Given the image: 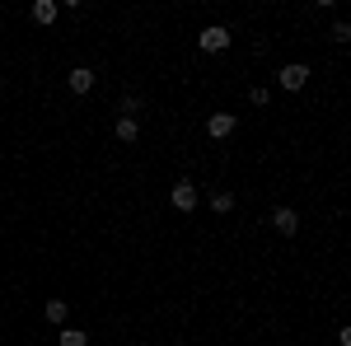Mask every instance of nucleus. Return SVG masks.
<instances>
[{
  "instance_id": "9",
  "label": "nucleus",
  "mask_w": 351,
  "mask_h": 346,
  "mask_svg": "<svg viewBox=\"0 0 351 346\" xmlns=\"http://www.w3.org/2000/svg\"><path fill=\"white\" fill-rule=\"evenodd\" d=\"M112 140L117 145H136L141 140V117H117L112 122Z\"/></svg>"
},
{
  "instance_id": "12",
  "label": "nucleus",
  "mask_w": 351,
  "mask_h": 346,
  "mask_svg": "<svg viewBox=\"0 0 351 346\" xmlns=\"http://www.w3.org/2000/svg\"><path fill=\"white\" fill-rule=\"evenodd\" d=\"M328 42H332V47H347V42H351V24L332 19V28H328Z\"/></svg>"
},
{
  "instance_id": "7",
  "label": "nucleus",
  "mask_w": 351,
  "mask_h": 346,
  "mask_svg": "<svg viewBox=\"0 0 351 346\" xmlns=\"http://www.w3.org/2000/svg\"><path fill=\"white\" fill-rule=\"evenodd\" d=\"M28 19L38 28H52L56 19H61V5H56V0H33V5H28Z\"/></svg>"
},
{
  "instance_id": "11",
  "label": "nucleus",
  "mask_w": 351,
  "mask_h": 346,
  "mask_svg": "<svg viewBox=\"0 0 351 346\" xmlns=\"http://www.w3.org/2000/svg\"><path fill=\"white\" fill-rule=\"evenodd\" d=\"M56 346H89V332H84V328H61Z\"/></svg>"
},
{
  "instance_id": "13",
  "label": "nucleus",
  "mask_w": 351,
  "mask_h": 346,
  "mask_svg": "<svg viewBox=\"0 0 351 346\" xmlns=\"http://www.w3.org/2000/svg\"><path fill=\"white\" fill-rule=\"evenodd\" d=\"M243 94H248V103H253V108H271V89H267V84H248Z\"/></svg>"
},
{
  "instance_id": "10",
  "label": "nucleus",
  "mask_w": 351,
  "mask_h": 346,
  "mask_svg": "<svg viewBox=\"0 0 351 346\" xmlns=\"http://www.w3.org/2000/svg\"><path fill=\"white\" fill-rule=\"evenodd\" d=\"M211 215L216 220H230L234 215V187H216L211 192Z\"/></svg>"
},
{
  "instance_id": "4",
  "label": "nucleus",
  "mask_w": 351,
  "mask_h": 346,
  "mask_svg": "<svg viewBox=\"0 0 351 346\" xmlns=\"http://www.w3.org/2000/svg\"><path fill=\"white\" fill-rule=\"evenodd\" d=\"M309 75H314L309 61H281V66H276V84H281L286 94H300V89L309 84Z\"/></svg>"
},
{
  "instance_id": "8",
  "label": "nucleus",
  "mask_w": 351,
  "mask_h": 346,
  "mask_svg": "<svg viewBox=\"0 0 351 346\" xmlns=\"http://www.w3.org/2000/svg\"><path fill=\"white\" fill-rule=\"evenodd\" d=\"M71 309H75V304H71V299H61V295H56V299H43V319L52 323V328H66Z\"/></svg>"
},
{
  "instance_id": "3",
  "label": "nucleus",
  "mask_w": 351,
  "mask_h": 346,
  "mask_svg": "<svg viewBox=\"0 0 351 346\" xmlns=\"http://www.w3.org/2000/svg\"><path fill=\"white\" fill-rule=\"evenodd\" d=\"M169 206L183 215V220H188V215H197V206H202V192H197V183H192V178H178V183L169 187Z\"/></svg>"
},
{
  "instance_id": "14",
  "label": "nucleus",
  "mask_w": 351,
  "mask_h": 346,
  "mask_svg": "<svg viewBox=\"0 0 351 346\" xmlns=\"http://www.w3.org/2000/svg\"><path fill=\"white\" fill-rule=\"evenodd\" d=\"M332 342H337V346H351V328H347V323L337 328V337H332Z\"/></svg>"
},
{
  "instance_id": "2",
  "label": "nucleus",
  "mask_w": 351,
  "mask_h": 346,
  "mask_svg": "<svg viewBox=\"0 0 351 346\" xmlns=\"http://www.w3.org/2000/svg\"><path fill=\"white\" fill-rule=\"evenodd\" d=\"M192 42H197V52H202V56H225L230 47H234V33H230V24H206Z\"/></svg>"
},
{
  "instance_id": "5",
  "label": "nucleus",
  "mask_w": 351,
  "mask_h": 346,
  "mask_svg": "<svg viewBox=\"0 0 351 346\" xmlns=\"http://www.w3.org/2000/svg\"><path fill=\"white\" fill-rule=\"evenodd\" d=\"M61 80H66V89H71L75 99H89V94H94V84H99V71H94V66H84V61H75Z\"/></svg>"
},
{
  "instance_id": "6",
  "label": "nucleus",
  "mask_w": 351,
  "mask_h": 346,
  "mask_svg": "<svg viewBox=\"0 0 351 346\" xmlns=\"http://www.w3.org/2000/svg\"><path fill=\"white\" fill-rule=\"evenodd\" d=\"M267 225H271V230H276V234H281L286 243H291V239L300 234V225H304V220H300V211H295V206H271Z\"/></svg>"
},
{
  "instance_id": "1",
  "label": "nucleus",
  "mask_w": 351,
  "mask_h": 346,
  "mask_svg": "<svg viewBox=\"0 0 351 346\" xmlns=\"http://www.w3.org/2000/svg\"><path fill=\"white\" fill-rule=\"evenodd\" d=\"M234 132H239V112H230V108H211L206 122H202V136H206L211 145H230Z\"/></svg>"
}]
</instances>
